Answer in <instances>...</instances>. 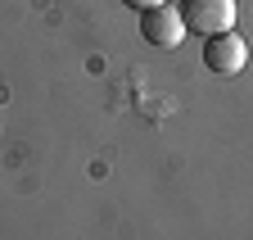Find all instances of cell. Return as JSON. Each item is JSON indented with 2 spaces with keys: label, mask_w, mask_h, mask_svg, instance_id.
Masks as SVG:
<instances>
[{
  "label": "cell",
  "mask_w": 253,
  "mask_h": 240,
  "mask_svg": "<svg viewBox=\"0 0 253 240\" xmlns=\"http://www.w3.org/2000/svg\"><path fill=\"white\" fill-rule=\"evenodd\" d=\"M140 37L149 41V46H158V50H172V46H181L185 41V18H181V5H154V9H145L140 14Z\"/></svg>",
  "instance_id": "obj_2"
},
{
  "label": "cell",
  "mask_w": 253,
  "mask_h": 240,
  "mask_svg": "<svg viewBox=\"0 0 253 240\" xmlns=\"http://www.w3.org/2000/svg\"><path fill=\"white\" fill-rule=\"evenodd\" d=\"M235 0H181V18H185V32L195 37H221V32H235Z\"/></svg>",
  "instance_id": "obj_1"
},
{
  "label": "cell",
  "mask_w": 253,
  "mask_h": 240,
  "mask_svg": "<svg viewBox=\"0 0 253 240\" xmlns=\"http://www.w3.org/2000/svg\"><path fill=\"white\" fill-rule=\"evenodd\" d=\"M122 5H131V9L145 14V9H154V5H168V0H122Z\"/></svg>",
  "instance_id": "obj_4"
},
{
  "label": "cell",
  "mask_w": 253,
  "mask_h": 240,
  "mask_svg": "<svg viewBox=\"0 0 253 240\" xmlns=\"http://www.w3.org/2000/svg\"><path fill=\"white\" fill-rule=\"evenodd\" d=\"M244 64H249V41L240 32H221V37L204 41V68L208 73L235 77V73H244Z\"/></svg>",
  "instance_id": "obj_3"
}]
</instances>
